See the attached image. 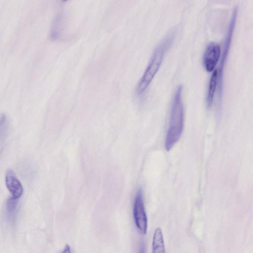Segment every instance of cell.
Here are the masks:
<instances>
[{
    "instance_id": "cell-2",
    "label": "cell",
    "mask_w": 253,
    "mask_h": 253,
    "mask_svg": "<svg viewBox=\"0 0 253 253\" xmlns=\"http://www.w3.org/2000/svg\"><path fill=\"white\" fill-rule=\"evenodd\" d=\"M174 36V31L169 33L155 47L148 65L137 84L136 93L138 95L144 93L159 71Z\"/></svg>"
},
{
    "instance_id": "cell-6",
    "label": "cell",
    "mask_w": 253,
    "mask_h": 253,
    "mask_svg": "<svg viewBox=\"0 0 253 253\" xmlns=\"http://www.w3.org/2000/svg\"><path fill=\"white\" fill-rule=\"evenodd\" d=\"M5 179L6 186L12 197L18 199L23 194V188L13 170L9 169L6 171Z\"/></svg>"
},
{
    "instance_id": "cell-5",
    "label": "cell",
    "mask_w": 253,
    "mask_h": 253,
    "mask_svg": "<svg viewBox=\"0 0 253 253\" xmlns=\"http://www.w3.org/2000/svg\"><path fill=\"white\" fill-rule=\"evenodd\" d=\"M221 54L220 46L215 42H211L207 46L203 57V63L205 70L212 72L219 61Z\"/></svg>"
},
{
    "instance_id": "cell-8",
    "label": "cell",
    "mask_w": 253,
    "mask_h": 253,
    "mask_svg": "<svg viewBox=\"0 0 253 253\" xmlns=\"http://www.w3.org/2000/svg\"><path fill=\"white\" fill-rule=\"evenodd\" d=\"M152 253H166L162 231L157 228L154 233L152 244Z\"/></svg>"
},
{
    "instance_id": "cell-11",
    "label": "cell",
    "mask_w": 253,
    "mask_h": 253,
    "mask_svg": "<svg viewBox=\"0 0 253 253\" xmlns=\"http://www.w3.org/2000/svg\"><path fill=\"white\" fill-rule=\"evenodd\" d=\"M61 253H72L70 246L66 244Z\"/></svg>"
},
{
    "instance_id": "cell-9",
    "label": "cell",
    "mask_w": 253,
    "mask_h": 253,
    "mask_svg": "<svg viewBox=\"0 0 253 253\" xmlns=\"http://www.w3.org/2000/svg\"><path fill=\"white\" fill-rule=\"evenodd\" d=\"M18 199L10 197L7 199L6 204V213L10 222H14L17 213Z\"/></svg>"
},
{
    "instance_id": "cell-1",
    "label": "cell",
    "mask_w": 253,
    "mask_h": 253,
    "mask_svg": "<svg viewBox=\"0 0 253 253\" xmlns=\"http://www.w3.org/2000/svg\"><path fill=\"white\" fill-rule=\"evenodd\" d=\"M183 86H177L173 94L170 110L169 121L165 147L170 150L180 139L184 126V107L182 99Z\"/></svg>"
},
{
    "instance_id": "cell-4",
    "label": "cell",
    "mask_w": 253,
    "mask_h": 253,
    "mask_svg": "<svg viewBox=\"0 0 253 253\" xmlns=\"http://www.w3.org/2000/svg\"><path fill=\"white\" fill-rule=\"evenodd\" d=\"M133 215L137 229L142 234H146L148 227V220L144 207L143 192L141 188L137 191L134 198Z\"/></svg>"
},
{
    "instance_id": "cell-3",
    "label": "cell",
    "mask_w": 253,
    "mask_h": 253,
    "mask_svg": "<svg viewBox=\"0 0 253 253\" xmlns=\"http://www.w3.org/2000/svg\"><path fill=\"white\" fill-rule=\"evenodd\" d=\"M238 14V7L236 6L233 9L230 21L229 22L223 44V48L219 59L218 68L216 69L218 75L217 87V101L218 105L220 107L223 95V72L225 64L230 48L236 18Z\"/></svg>"
},
{
    "instance_id": "cell-12",
    "label": "cell",
    "mask_w": 253,
    "mask_h": 253,
    "mask_svg": "<svg viewBox=\"0 0 253 253\" xmlns=\"http://www.w3.org/2000/svg\"><path fill=\"white\" fill-rule=\"evenodd\" d=\"M139 253H145V247L143 243L141 244Z\"/></svg>"
},
{
    "instance_id": "cell-10",
    "label": "cell",
    "mask_w": 253,
    "mask_h": 253,
    "mask_svg": "<svg viewBox=\"0 0 253 253\" xmlns=\"http://www.w3.org/2000/svg\"><path fill=\"white\" fill-rule=\"evenodd\" d=\"M9 130V123L6 116L0 115V147L7 138Z\"/></svg>"
},
{
    "instance_id": "cell-7",
    "label": "cell",
    "mask_w": 253,
    "mask_h": 253,
    "mask_svg": "<svg viewBox=\"0 0 253 253\" xmlns=\"http://www.w3.org/2000/svg\"><path fill=\"white\" fill-rule=\"evenodd\" d=\"M217 72L216 69H215L212 71L210 78L206 96V104L209 108L212 105L215 93L217 90Z\"/></svg>"
}]
</instances>
